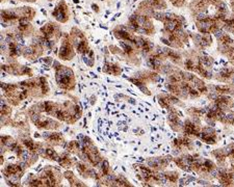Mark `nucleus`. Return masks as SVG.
<instances>
[{
    "mask_svg": "<svg viewBox=\"0 0 234 187\" xmlns=\"http://www.w3.org/2000/svg\"><path fill=\"white\" fill-rule=\"evenodd\" d=\"M232 6H234V0L232 1Z\"/></svg>",
    "mask_w": 234,
    "mask_h": 187,
    "instance_id": "nucleus-2",
    "label": "nucleus"
},
{
    "mask_svg": "<svg viewBox=\"0 0 234 187\" xmlns=\"http://www.w3.org/2000/svg\"><path fill=\"white\" fill-rule=\"evenodd\" d=\"M184 1H185V0H171V2H172L174 5H176V6H181V5H183Z\"/></svg>",
    "mask_w": 234,
    "mask_h": 187,
    "instance_id": "nucleus-1",
    "label": "nucleus"
}]
</instances>
